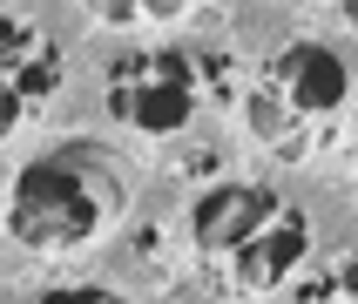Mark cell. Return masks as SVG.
<instances>
[{"mask_svg": "<svg viewBox=\"0 0 358 304\" xmlns=\"http://www.w3.org/2000/svg\"><path fill=\"white\" fill-rule=\"evenodd\" d=\"M122 217V182L108 169L101 149L88 142H68L55 156H34L7 189V230H14L27 250H88L95 237H108Z\"/></svg>", "mask_w": 358, "mask_h": 304, "instance_id": "1", "label": "cell"}, {"mask_svg": "<svg viewBox=\"0 0 358 304\" xmlns=\"http://www.w3.org/2000/svg\"><path fill=\"white\" fill-rule=\"evenodd\" d=\"M217 88V61L203 48H149L108 68V115L142 136H182Z\"/></svg>", "mask_w": 358, "mask_h": 304, "instance_id": "2", "label": "cell"}, {"mask_svg": "<svg viewBox=\"0 0 358 304\" xmlns=\"http://www.w3.org/2000/svg\"><path fill=\"white\" fill-rule=\"evenodd\" d=\"M345 101H352V68L338 48L284 41L264 88L250 95V129L264 142H291V129H318V122L345 115Z\"/></svg>", "mask_w": 358, "mask_h": 304, "instance_id": "3", "label": "cell"}, {"mask_svg": "<svg viewBox=\"0 0 358 304\" xmlns=\"http://www.w3.org/2000/svg\"><path fill=\"white\" fill-rule=\"evenodd\" d=\"M304 257H311V217H304L298 203H278L271 223L250 230V237L230 250V291H237V298H264V291L291 284V270H298Z\"/></svg>", "mask_w": 358, "mask_h": 304, "instance_id": "4", "label": "cell"}, {"mask_svg": "<svg viewBox=\"0 0 358 304\" xmlns=\"http://www.w3.org/2000/svg\"><path fill=\"white\" fill-rule=\"evenodd\" d=\"M278 203L284 196L264 189V182H217V189H203V196L189 203V243H196L203 257H230L250 230L271 223Z\"/></svg>", "mask_w": 358, "mask_h": 304, "instance_id": "5", "label": "cell"}, {"mask_svg": "<svg viewBox=\"0 0 358 304\" xmlns=\"http://www.w3.org/2000/svg\"><path fill=\"white\" fill-rule=\"evenodd\" d=\"M291 304H358V257H338L324 270H311Z\"/></svg>", "mask_w": 358, "mask_h": 304, "instance_id": "6", "label": "cell"}, {"mask_svg": "<svg viewBox=\"0 0 358 304\" xmlns=\"http://www.w3.org/2000/svg\"><path fill=\"white\" fill-rule=\"evenodd\" d=\"M189 0H88V14L108 20V27H156V20H176Z\"/></svg>", "mask_w": 358, "mask_h": 304, "instance_id": "7", "label": "cell"}, {"mask_svg": "<svg viewBox=\"0 0 358 304\" xmlns=\"http://www.w3.org/2000/svg\"><path fill=\"white\" fill-rule=\"evenodd\" d=\"M41 304H129L122 291H101V284H68V291H48Z\"/></svg>", "mask_w": 358, "mask_h": 304, "instance_id": "8", "label": "cell"}, {"mask_svg": "<svg viewBox=\"0 0 358 304\" xmlns=\"http://www.w3.org/2000/svg\"><path fill=\"white\" fill-rule=\"evenodd\" d=\"M20 115H27V101L14 95V68H0V142L20 129Z\"/></svg>", "mask_w": 358, "mask_h": 304, "instance_id": "9", "label": "cell"}]
</instances>
